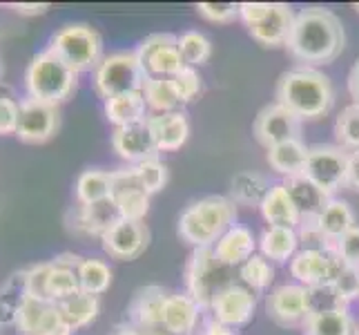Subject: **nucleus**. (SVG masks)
Masks as SVG:
<instances>
[{"instance_id": "obj_1", "label": "nucleus", "mask_w": 359, "mask_h": 335, "mask_svg": "<svg viewBox=\"0 0 359 335\" xmlns=\"http://www.w3.org/2000/svg\"><path fill=\"white\" fill-rule=\"evenodd\" d=\"M346 47L341 18L326 7H306L297 11L286 52L299 65L317 67L337 60Z\"/></svg>"}, {"instance_id": "obj_2", "label": "nucleus", "mask_w": 359, "mask_h": 335, "mask_svg": "<svg viewBox=\"0 0 359 335\" xmlns=\"http://www.w3.org/2000/svg\"><path fill=\"white\" fill-rule=\"evenodd\" d=\"M277 103L288 107L302 121L324 119L335 105V88L330 77L317 67L297 65L283 72L277 81Z\"/></svg>"}, {"instance_id": "obj_3", "label": "nucleus", "mask_w": 359, "mask_h": 335, "mask_svg": "<svg viewBox=\"0 0 359 335\" xmlns=\"http://www.w3.org/2000/svg\"><path fill=\"white\" fill-rule=\"evenodd\" d=\"M237 221V206L230 197L208 195L190 204L179 217V237L194 248L215 246Z\"/></svg>"}, {"instance_id": "obj_4", "label": "nucleus", "mask_w": 359, "mask_h": 335, "mask_svg": "<svg viewBox=\"0 0 359 335\" xmlns=\"http://www.w3.org/2000/svg\"><path fill=\"white\" fill-rule=\"evenodd\" d=\"M76 85L79 74L69 70L52 49H43L36 54L25 72V88L29 98L45 105L58 107L65 103L76 92Z\"/></svg>"}, {"instance_id": "obj_5", "label": "nucleus", "mask_w": 359, "mask_h": 335, "mask_svg": "<svg viewBox=\"0 0 359 335\" xmlns=\"http://www.w3.org/2000/svg\"><path fill=\"white\" fill-rule=\"evenodd\" d=\"M185 293L199 304L203 311H210V306L217 300L221 291L232 287L237 268L224 264L217 257L215 248H194L185 262Z\"/></svg>"}, {"instance_id": "obj_6", "label": "nucleus", "mask_w": 359, "mask_h": 335, "mask_svg": "<svg viewBox=\"0 0 359 335\" xmlns=\"http://www.w3.org/2000/svg\"><path fill=\"white\" fill-rule=\"evenodd\" d=\"M47 49H52V52L76 74L90 72V70L94 72L105 58L101 34H98L92 25H85V22H74V25L60 27L52 36V43H49Z\"/></svg>"}, {"instance_id": "obj_7", "label": "nucleus", "mask_w": 359, "mask_h": 335, "mask_svg": "<svg viewBox=\"0 0 359 335\" xmlns=\"http://www.w3.org/2000/svg\"><path fill=\"white\" fill-rule=\"evenodd\" d=\"M147 79L150 77L136 56V49L134 52H114L105 56L101 65L94 70V90L103 101H109L121 94L143 92Z\"/></svg>"}, {"instance_id": "obj_8", "label": "nucleus", "mask_w": 359, "mask_h": 335, "mask_svg": "<svg viewBox=\"0 0 359 335\" xmlns=\"http://www.w3.org/2000/svg\"><path fill=\"white\" fill-rule=\"evenodd\" d=\"M348 159L351 152L339 147L337 143L311 145L308 147V159L302 175H306L328 197H332L348 183Z\"/></svg>"}, {"instance_id": "obj_9", "label": "nucleus", "mask_w": 359, "mask_h": 335, "mask_svg": "<svg viewBox=\"0 0 359 335\" xmlns=\"http://www.w3.org/2000/svg\"><path fill=\"white\" fill-rule=\"evenodd\" d=\"M346 262L332 246L326 251H297L290 259V275L302 284L304 289L324 287V284H335L344 272Z\"/></svg>"}, {"instance_id": "obj_10", "label": "nucleus", "mask_w": 359, "mask_h": 335, "mask_svg": "<svg viewBox=\"0 0 359 335\" xmlns=\"http://www.w3.org/2000/svg\"><path fill=\"white\" fill-rule=\"evenodd\" d=\"M141 65L147 77L175 79L185 67V60L179 52V36L175 34H152L136 49Z\"/></svg>"}, {"instance_id": "obj_11", "label": "nucleus", "mask_w": 359, "mask_h": 335, "mask_svg": "<svg viewBox=\"0 0 359 335\" xmlns=\"http://www.w3.org/2000/svg\"><path fill=\"white\" fill-rule=\"evenodd\" d=\"M123 221V213L116 204L114 197H107V199L94 202L88 206H76L69 210L67 215V226L74 235H81V237H98L107 235L114 226Z\"/></svg>"}, {"instance_id": "obj_12", "label": "nucleus", "mask_w": 359, "mask_h": 335, "mask_svg": "<svg viewBox=\"0 0 359 335\" xmlns=\"http://www.w3.org/2000/svg\"><path fill=\"white\" fill-rule=\"evenodd\" d=\"M302 119L294 117L288 107L281 103H270L266 105L255 119L252 134L255 139L262 143L266 150L275 147L279 143H286L292 139H302Z\"/></svg>"}, {"instance_id": "obj_13", "label": "nucleus", "mask_w": 359, "mask_h": 335, "mask_svg": "<svg viewBox=\"0 0 359 335\" xmlns=\"http://www.w3.org/2000/svg\"><path fill=\"white\" fill-rule=\"evenodd\" d=\"M168 291L163 287H141L132 295L128 306V320L139 329L143 335H170L163 324V306H165Z\"/></svg>"}, {"instance_id": "obj_14", "label": "nucleus", "mask_w": 359, "mask_h": 335, "mask_svg": "<svg viewBox=\"0 0 359 335\" xmlns=\"http://www.w3.org/2000/svg\"><path fill=\"white\" fill-rule=\"evenodd\" d=\"M266 313L283 329H302L308 317L306 289L302 284H281L272 289L266 297Z\"/></svg>"}, {"instance_id": "obj_15", "label": "nucleus", "mask_w": 359, "mask_h": 335, "mask_svg": "<svg viewBox=\"0 0 359 335\" xmlns=\"http://www.w3.org/2000/svg\"><path fill=\"white\" fill-rule=\"evenodd\" d=\"M58 126H60L58 107L39 103L34 98H25L20 103L16 136L22 143H32V145L45 143L56 134Z\"/></svg>"}, {"instance_id": "obj_16", "label": "nucleus", "mask_w": 359, "mask_h": 335, "mask_svg": "<svg viewBox=\"0 0 359 335\" xmlns=\"http://www.w3.org/2000/svg\"><path fill=\"white\" fill-rule=\"evenodd\" d=\"M103 251L118 262H132L139 259L147 244H150V230L143 221H130L123 219L118 226H114L107 235L101 237Z\"/></svg>"}, {"instance_id": "obj_17", "label": "nucleus", "mask_w": 359, "mask_h": 335, "mask_svg": "<svg viewBox=\"0 0 359 335\" xmlns=\"http://www.w3.org/2000/svg\"><path fill=\"white\" fill-rule=\"evenodd\" d=\"M257 308V295L252 289L243 287V284H232L226 291L217 295V300L210 306V315L219 320L226 327H243L252 320Z\"/></svg>"}, {"instance_id": "obj_18", "label": "nucleus", "mask_w": 359, "mask_h": 335, "mask_svg": "<svg viewBox=\"0 0 359 335\" xmlns=\"http://www.w3.org/2000/svg\"><path fill=\"white\" fill-rule=\"evenodd\" d=\"M112 150L130 164H143L147 159L158 157V147L150 128V121L134 123L126 128H114L112 132Z\"/></svg>"}, {"instance_id": "obj_19", "label": "nucleus", "mask_w": 359, "mask_h": 335, "mask_svg": "<svg viewBox=\"0 0 359 335\" xmlns=\"http://www.w3.org/2000/svg\"><path fill=\"white\" fill-rule=\"evenodd\" d=\"M81 262L83 257L74 253H63L52 259V270H49V280H47L49 302L60 304L81 293V280H79Z\"/></svg>"}, {"instance_id": "obj_20", "label": "nucleus", "mask_w": 359, "mask_h": 335, "mask_svg": "<svg viewBox=\"0 0 359 335\" xmlns=\"http://www.w3.org/2000/svg\"><path fill=\"white\" fill-rule=\"evenodd\" d=\"M203 308L188 293H168L163 306V324L170 335H194L201 324Z\"/></svg>"}, {"instance_id": "obj_21", "label": "nucleus", "mask_w": 359, "mask_h": 335, "mask_svg": "<svg viewBox=\"0 0 359 335\" xmlns=\"http://www.w3.org/2000/svg\"><path fill=\"white\" fill-rule=\"evenodd\" d=\"M294 11L290 5L283 3H272L270 14L250 29V36L262 45V47H286L292 25H294Z\"/></svg>"}, {"instance_id": "obj_22", "label": "nucleus", "mask_w": 359, "mask_h": 335, "mask_svg": "<svg viewBox=\"0 0 359 335\" xmlns=\"http://www.w3.org/2000/svg\"><path fill=\"white\" fill-rule=\"evenodd\" d=\"M147 121H150L158 152H175L188 141L190 121L185 112L177 110V112H165V114H150Z\"/></svg>"}, {"instance_id": "obj_23", "label": "nucleus", "mask_w": 359, "mask_h": 335, "mask_svg": "<svg viewBox=\"0 0 359 335\" xmlns=\"http://www.w3.org/2000/svg\"><path fill=\"white\" fill-rule=\"evenodd\" d=\"M255 246H257V239H255L252 230L234 223L230 230H226L224 235H221L219 242L212 248H215V253L221 262L232 266V268H237L255 255Z\"/></svg>"}, {"instance_id": "obj_24", "label": "nucleus", "mask_w": 359, "mask_h": 335, "mask_svg": "<svg viewBox=\"0 0 359 335\" xmlns=\"http://www.w3.org/2000/svg\"><path fill=\"white\" fill-rule=\"evenodd\" d=\"M283 185H286L292 204L299 210L302 219H317L321 210L326 208V204L332 199V197H328L306 175H294V177L283 179Z\"/></svg>"}, {"instance_id": "obj_25", "label": "nucleus", "mask_w": 359, "mask_h": 335, "mask_svg": "<svg viewBox=\"0 0 359 335\" xmlns=\"http://www.w3.org/2000/svg\"><path fill=\"white\" fill-rule=\"evenodd\" d=\"M262 215L268 221V226H283V228H294L302 223V215L297 206L292 204L290 195L283 183L270 185L266 199L262 202Z\"/></svg>"}, {"instance_id": "obj_26", "label": "nucleus", "mask_w": 359, "mask_h": 335, "mask_svg": "<svg viewBox=\"0 0 359 335\" xmlns=\"http://www.w3.org/2000/svg\"><path fill=\"white\" fill-rule=\"evenodd\" d=\"M147 117V103L143 98V92H130V94H121L105 101V119L112 123L114 128H126L134 126V123H141Z\"/></svg>"}, {"instance_id": "obj_27", "label": "nucleus", "mask_w": 359, "mask_h": 335, "mask_svg": "<svg viewBox=\"0 0 359 335\" xmlns=\"http://www.w3.org/2000/svg\"><path fill=\"white\" fill-rule=\"evenodd\" d=\"M259 248L262 255L275 264H286L299 251V239H297L294 228H283V226H268L262 232L259 239Z\"/></svg>"}, {"instance_id": "obj_28", "label": "nucleus", "mask_w": 359, "mask_h": 335, "mask_svg": "<svg viewBox=\"0 0 359 335\" xmlns=\"http://www.w3.org/2000/svg\"><path fill=\"white\" fill-rule=\"evenodd\" d=\"M268 164L270 168L279 172L283 177H294L302 175L306 168V159H308V145L302 139H292L286 143H279L275 147H268Z\"/></svg>"}, {"instance_id": "obj_29", "label": "nucleus", "mask_w": 359, "mask_h": 335, "mask_svg": "<svg viewBox=\"0 0 359 335\" xmlns=\"http://www.w3.org/2000/svg\"><path fill=\"white\" fill-rule=\"evenodd\" d=\"M317 223H319L321 232L326 235L330 244L341 239L346 232L357 226L353 208L348 202H344V199H330L326 204V208L319 213Z\"/></svg>"}, {"instance_id": "obj_30", "label": "nucleus", "mask_w": 359, "mask_h": 335, "mask_svg": "<svg viewBox=\"0 0 359 335\" xmlns=\"http://www.w3.org/2000/svg\"><path fill=\"white\" fill-rule=\"evenodd\" d=\"M268 190H270V181L264 175H259L255 170H243L239 175L232 177L230 199L239 206L255 208V206H262Z\"/></svg>"}, {"instance_id": "obj_31", "label": "nucleus", "mask_w": 359, "mask_h": 335, "mask_svg": "<svg viewBox=\"0 0 359 335\" xmlns=\"http://www.w3.org/2000/svg\"><path fill=\"white\" fill-rule=\"evenodd\" d=\"M357 322L348 311L308 315L302 333L304 335H357Z\"/></svg>"}, {"instance_id": "obj_32", "label": "nucleus", "mask_w": 359, "mask_h": 335, "mask_svg": "<svg viewBox=\"0 0 359 335\" xmlns=\"http://www.w3.org/2000/svg\"><path fill=\"white\" fill-rule=\"evenodd\" d=\"M60 311L65 315V322L69 324L72 331H79L83 327L92 324V322L98 317L101 313V300H98V295H90V293H79L69 297V300L60 302Z\"/></svg>"}, {"instance_id": "obj_33", "label": "nucleus", "mask_w": 359, "mask_h": 335, "mask_svg": "<svg viewBox=\"0 0 359 335\" xmlns=\"http://www.w3.org/2000/svg\"><path fill=\"white\" fill-rule=\"evenodd\" d=\"M76 202L88 206L112 197V170H83L76 179Z\"/></svg>"}, {"instance_id": "obj_34", "label": "nucleus", "mask_w": 359, "mask_h": 335, "mask_svg": "<svg viewBox=\"0 0 359 335\" xmlns=\"http://www.w3.org/2000/svg\"><path fill=\"white\" fill-rule=\"evenodd\" d=\"M143 98L147 107H150L154 114H165V112H177L183 103L177 94V88L172 79H156L150 77L143 85Z\"/></svg>"}, {"instance_id": "obj_35", "label": "nucleus", "mask_w": 359, "mask_h": 335, "mask_svg": "<svg viewBox=\"0 0 359 335\" xmlns=\"http://www.w3.org/2000/svg\"><path fill=\"white\" fill-rule=\"evenodd\" d=\"M81 291L90 295H103L112 287V268H109L103 259L96 257H83L79 268Z\"/></svg>"}, {"instance_id": "obj_36", "label": "nucleus", "mask_w": 359, "mask_h": 335, "mask_svg": "<svg viewBox=\"0 0 359 335\" xmlns=\"http://www.w3.org/2000/svg\"><path fill=\"white\" fill-rule=\"evenodd\" d=\"M306 302H308V315L348 311V302L344 300L341 293L335 287H332V284L306 289Z\"/></svg>"}, {"instance_id": "obj_37", "label": "nucleus", "mask_w": 359, "mask_h": 335, "mask_svg": "<svg viewBox=\"0 0 359 335\" xmlns=\"http://www.w3.org/2000/svg\"><path fill=\"white\" fill-rule=\"evenodd\" d=\"M179 52L185 60V65L199 67L208 63L210 56H212V43H210L205 34L196 29H188L179 36Z\"/></svg>"}, {"instance_id": "obj_38", "label": "nucleus", "mask_w": 359, "mask_h": 335, "mask_svg": "<svg viewBox=\"0 0 359 335\" xmlns=\"http://www.w3.org/2000/svg\"><path fill=\"white\" fill-rule=\"evenodd\" d=\"M239 280L243 287L252 291L268 289L275 280V266H272L264 255H252L245 264L239 266Z\"/></svg>"}, {"instance_id": "obj_39", "label": "nucleus", "mask_w": 359, "mask_h": 335, "mask_svg": "<svg viewBox=\"0 0 359 335\" xmlns=\"http://www.w3.org/2000/svg\"><path fill=\"white\" fill-rule=\"evenodd\" d=\"M335 139L337 145L348 152L359 150V105L353 103L339 112L335 121Z\"/></svg>"}, {"instance_id": "obj_40", "label": "nucleus", "mask_w": 359, "mask_h": 335, "mask_svg": "<svg viewBox=\"0 0 359 335\" xmlns=\"http://www.w3.org/2000/svg\"><path fill=\"white\" fill-rule=\"evenodd\" d=\"M49 306V300H36V297H27L18 304L16 308V317H14V324L18 329L20 335H34L36 327L45 313V308Z\"/></svg>"}, {"instance_id": "obj_41", "label": "nucleus", "mask_w": 359, "mask_h": 335, "mask_svg": "<svg viewBox=\"0 0 359 335\" xmlns=\"http://www.w3.org/2000/svg\"><path fill=\"white\" fill-rule=\"evenodd\" d=\"M114 199L123 213V219L130 221H143L147 210H150V195L145 192V188H132L121 195H114Z\"/></svg>"}, {"instance_id": "obj_42", "label": "nucleus", "mask_w": 359, "mask_h": 335, "mask_svg": "<svg viewBox=\"0 0 359 335\" xmlns=\"http://www.w3.org/2000/svg\"><path fill=\"white\" fill-rule=\"evenodd\" d=\"M136 175H139V181L145 188L147 195H156L165 188L168 183V166L161 164V159H147L143 164H136L134 166Z\"/></svg>"}, {"instance_id": "obj_43", "label": "nucleus", "mask_w": 359, "mask_h": 335, "mask_svg": "<svg viewBox=\"0 0 359 335\" xmlns=\"http://www.w3.org/2000/svg\"><path fill=\"white\" fill-rule=\"evenodd\" d=\"M52 262H39L25 270V295L36 297V300H49L47 297V280Z\"/></svg>"}, {"instance_id": "obj_44", "label": "nucleus", "mask_w": 359, "mask_h": 335, "mask_svg": "<svg viewBox=\"0 0 359 335\" xmlns=\"http://www.w3.org/2000/svg\"><path fill=\"white\" fill-rule=\"evenodd\" d=\"M297 239H299L302 251H326L330 246L328 237L321 232L317 219H302L297 226Z\"/></svg>"}, {"instance_id": "obj_45", "label": "nucleus", "mask_w": 359, "mask_h": 335, "mask_svg": "<svg viewBox=\"0 0 359 335\" xmlns=\"http://www.w3.org/2000/svg\"><path fill=\"white\" fill-rule=\"evenodd\" d=\"M74 331L69 329V324L65 322V315L60 311V306L56 302H49V306L45 308V313L36 327L34 335H72Z\"/></svg>"}, {"instance_id": "obj_46", "label": "nucleus", "mask_w": 359, "mask_h": 335, "mask_svg": "<svg viewBox=\"0 0 359 335\" xmlns=\"http://www.w3.org/2000/svg\"><path fill=\"white\" fill-rule=\"evenodd\" d=\"M172 83H175L177 88V94L181 98V103H190L194 101L196 96L201 94L203 90V83H201V77L199 72H196V67H188L185 65L175 79H172Z\"/></svg>"}, {"instance_id": "obj_47", "label": "nucleus", "mask_w": 359, "mask_h": 335, "mask_svg": "<svg viewBox=\"0 0 359 335\" xmlns=\"http://www.w3.org/2000/svg\"><path fill=\"white\" fill-rule=\"evenodd\" d=\"M196 11L208 22L228 25L239 18V3H199Z\"/></svg>"}, {"instance_id": "obj_48", "label": "nucleus", "mask_w": 359, "mask_h": 335, "mask_svg": "<svg viewBox=\"0 0 359 335\" xmlns=\"http://www.w3.org/2000/svg\"><path fill=\"white\" fill-rule=\"evenodd\" d=\"M330 246L339 253V257L346 264L353 266V268H359V226L348 230L341 239L332 242Z\"/></svg>"}, {"instance_id": "obj_49", "label": "nucleus", "mask_w": 359, "mask_h": 335, "mask_svg": "<svg viewBox=\"0 0 359 335\" xmlns=\"http://www.w3.org/2000/svg\"><path fill=\"white\" fill-rule=\"evenodd\" d=\"M18 117H20V103H16L14 98L0 96V136L16 134Z\"/></svg>"}, {"instance_id": "obj_50", "label": "nucleus", "mask_w": 359, "mask_h": 335, "mask_svg": "<svg viewBox=\"0 0 359 335\" xmlns=\"http://www.w3.org/2000/svg\"><path fill=\"white\" fill-rule=\"evenodd\" d=\"M332 287L341 293V297L348 304L353 300H359V268H353V266L346 264L344 272L337 277V282L332 284Z\"/></svg>"}, {"instance_id": "obj_51", "label": "nucleus", "mask_w": 359, "mask_h": 335, "mask_svg": "<svg viewBox=\"0 0 359 335\" xmlns=\"http://www.w3.org/2000/svg\"><path fill=\"white\" fill-rule=\"evenodd\" d=\"M272 9V3H239V18L248 25V29L257 27Z\"/></svg>"}, {"instance_id": "obj_52", "label": "nucleus", "mask_w": 359, "mask_h": 335, "mask_svg": "<svg viewBox=\"0 0 359 335\" xmlns=\"http://www.w3.org/2000/svg\"><path fill=\"white\" fill-rule=\"evenodd\" d=\"M194 335H237V331H234L232 327L221 324V322L215 320L212 315H208V317H201V324Z\"/></svg>"}, {"instance_id": "obj_53", "label": "nucleus", "mask_w": 359, "mask_h": 335, "mask_svg": "<svg viewBox=\"0 0 359 335\" xmlns=\"http://www.w3.org/2000/svg\"><path fill=\"white\" fill-rule=\"evenodd\" d=\"M9 7L16 9L18 14H22V16H39V14H45V11L49 9L47 3H11Z\"/></svg>"}, {"instance_id": "obj_54", "label": "nucleus", "mask_w": 359, "mask_h": 335, "mask_svg": "<svg viewBox=\"0 0 359 335\" xmlns=\"http://www.w3.org/2000/svg\"><path fill=\"white\" fill-rule=\"evenodd\" d=\"M346 188L359 192V150L351 152V159H348V183H346Z\"/></svg>"}, {"instance_id": "obj_55", "label": "nucleus", "mask_w": 359, "mask_h": 335, "mask_svg": "<svg viewBox=\"0 0 359 335\" xmlns=\"http://www.w3.org/2000/svg\"><path fill=\"white\" fill-rule=\"evenodd\" d=\"M348 94L353 98V103L359 105V58L355 60V65L348 72Z\"/></svg>"}, {"instance_id": "obj_56", "label": "nucleus", "mask_w": 359, "mask_h": 335, "mask_svg": "<svg viewBox=\"0 0 359 335\" xmlns=\"http://www.w3.org/2000/svg\"><path fill=\"white\" fill-rule=\"evenodd\" d=\"M109 335H143V333L136 329L130 320H126V322H118V324L109 331Z\"/></svg>"}, {"instance_id": "obj_57", "label": "nucleus", "mask_w": 359, "mask_h": 335, "mask_svg": "<svg viewBox=\"0 0 359 335\" xmlns=\"http://www.w3.org/2000/svg\"><path fill=\"white\" fill-rule=\"evenodd\" d=\"M353 7H355V11H357V14H359V3H355Z\"/></svg>"}, {"instance_id": "obj_58", "label": "nucleus", "mask_w": 359, "mask_h": 335, "mask_svg": "<svg viewBox=\"0 0 359 335\" xmlns=\"http://www.w3.org/2000/svg\"><path fill=\"white\" fill-rule=\"evenodd\" d=\"M357 335H359V329H357Z\"/></svg>"}]
</instances>
